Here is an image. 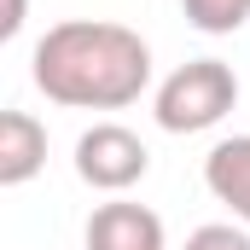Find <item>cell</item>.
Segmentation results:
<instances>
[{"label":"cell","mask_w":250,"mask_h":250,"mask_svg":"<svg viewBox=\"0 0 250 250\" xmlns=\"http://www.w3.org/2000/svg\"><path fill=\"white\" fill-rule=\"evenodd\" d=\"M29 76L64 111H123L151 87V47L111 18H64L35 41Z\"/></svg>","instance_id":"1"},{"label":"cell","mask_w":250,"mask_h":250,"mask_svg":"<svg viewBox=\"0 0 250 250\" xmlns=\"http://www.w3.org/2000/svg\"><path fill=\"white\" fill-rule=\"evenodd\" d=\"M233 105H239V76L221 59H187L157 82V99H151L163 134H204V128L227 123Z\"/></svg>","instance_id":"2"},{"label":"cell","mask_w":250,"mask_h":250,"mask_svg":"<svg viewBox=\"0 0 250 250\" xmlns=\"http://www.w3.org/2000/svg\"><path fill=\"white\" fill-rule=\"evenodd\" d=\"M146 169H151V151L123 123H93L76 140V175L93 192H128L146 181Z\"/></svg>","instance_id":"3"},{"label":"cell","mask_w":250,"mask_h":250,"mask_svg":"<svg viewBox=\"0 0 250 250\" xmlns=\"http://www.w3.org/2000/svg\"><path fill=\"white\" fill-rule=\"evenodd\" d=\"M87 250H169L163 215L146 204H99L87 215Z\"/></svg>","instance_id":"4"},{"label":"cell","mask_w":250,"mask_h":250,"mask_svg":"<svg viewBox=\"0 0 250 250\" xmlns=\"http://www.w3.org/2000/svg\"><path fill=\"white\" fill-rule=\"evenodd\" d=\"M204 187L215 204L233 209V221L250 227V134H233V140H215L209 157H204Z\"/></svg>","instance_id":"5"},{"label":"cell","mask_w":250,"mask_h":250,"mask_svg":"<svg viewBox=\"0 0 250 250\" xmlns=\"http://www.w3.org/2000/svg\"><path fill=\"white\" fill-rule=\"evenodd\" d=\"M47 169V128L29 111H0V187H23Z\"/></svg>","instance_id":"6"},{"label":"cell","mask_w":250,"mask_h":250,"mask_svg":"<svg viewBox=\"0 0 250 250\" xmlns=\"http://www.w3.org/2000/svg\"><path fill=\"white\" fill-rule=\"evenodd\" d=\"M181 12L198 35H233L239 23H250V0H181Z\"/></svg>","instance_id":"7"},{"label":"cell","mask_w":250,"mask_h":250,"mask_svg":"<svg viewBox=\"0 0 250 250\" xmlns=\"http://www.w3.org/2000/svg\"><path fill=\"white\" fill-rule=\"evenodd\" d=\"M181 250H250V227H239V221H204V227L187 233Z\"/></svg>","instance_id":"8"},{"label":"cell","mask_w":250,"mask_h":250,"mask_svg":"<svg viewBox=\"0 0 250 250\" xmlns=\"http://www.w3.org/2000/svg\"><path fill=\"white\" fill-rule=\"evenodd\" d=\"M23 12H29V0H6V18H0V41H12V35L23 29Z\"/></svg>","instance_id":"9"}]
</instances>
